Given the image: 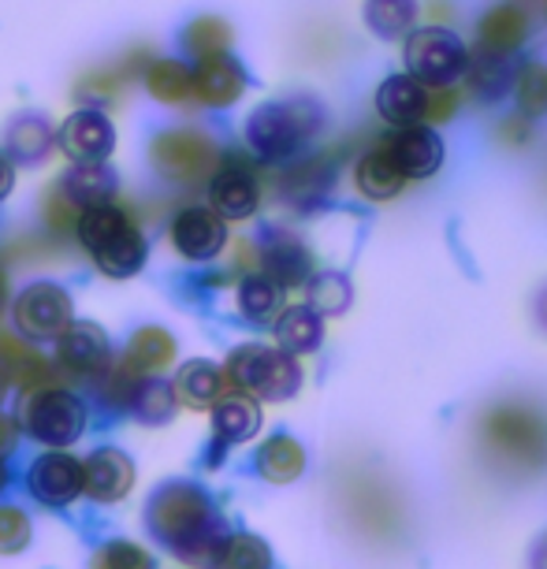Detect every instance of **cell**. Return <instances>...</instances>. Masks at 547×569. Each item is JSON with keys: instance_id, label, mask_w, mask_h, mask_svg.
Segmentation results:
<instances>
[{"instance_id": "1", "label": "cell", "mask_w": 547, "mask_h": 569, "mask_svg": "<svg viewBox=\"0 0 547 569\" xmlns=\"http://www.w3.org/2000/svg\"><path fill=\"white\" fill-rule=\"evenodd\" d=\"M146 525L171 555L195 569H212L228 543V525L212 507V499L190 480H171L149 499Z\"/></svg>"}, {"instance_id": "2", "label": "cell", "mask_w": 547, "mask_h": 569, "mask_svg": "<svg viewBox=\"0 0 547 569\" xmlns=\"http://www.w3.org/2000/svg\"><path fill=\"white\" fill-rule=\"evenodd\" d=\"M480 447L503 472L533 477L547 466V417L529 402H496L477 425Z\"/></svg>"}, {"instance_id": "3", "label": "cell", "mask_w": 547, "mask_h": 569, "mask_svg": "<svg viewBox=\"0 0 547 569\" xmlns=\"http://www.w3.org/2000/svg\"><path fill=\"white\" fill-rule=\"evenodd\" d=\"M328 123L325 109L314 98H284L265 101L246 116L242 138L246 149L265 160V164H291L295 157L306 153V146L320 134Z\"/></svg>"}, {"instance_id": "4", "label": "cell", "mask_w": 547, "mask_h": 569, "mask_svg": "<svg viewBox=\"0 0 547 569\" xmlns=\"http://www.w3.org/2000/svg\"><path fill=\"white\" fill-rule=\"evenodd\" d=\"M74 239H79V246L93 257V264H98L109 279L138 276L149 257V242H146L142 228H138L131 212L123 206H116V201H109V206L79 209Z\"/></svg>"}, {"instance_id": "5", "label": "cell", "mask_w": 547, "mask_h": 569, "mask_svg": "<svg viewBox=\"0 0 547 569\" xmlns=\"http://www.w3.org/2000/svg\"><path fill=\"white\" fill-rule=\"evenodd\" d=\"M223 380L231 391L250 395L257 402H287L302 388V365L280 347L246 342V347L231 350L228 365H223Z\"/></svg>"}, {"instance_id": "6", "label": "cell", "mask_w": 547, "mask_h": 569, "mask_svg": "<svg viewBox=\"0 0 547 569\" xmlns=\"http://www.w3.org/2000/svg\"><path fill=\"white\" fill-rule=\"evenodd\" d=\"M220 160L217 138L198 127H168L149 142V164L171 187H206Z\"/></svg>"}, {"instance_id": "7", "label": "cell", "mask_w": 547, "mask_h": 569, "mask_svg": "<svg viewBox=\"0 0 547 569\" xmlns=\"http://www.w3.org/2000/svg\"><path fill=\"white\" fill-rule=\"evenodd\" d=\"M19 425L34 443L49 450H68L86 432V406L79 395L63 391L57 383H46V388L27 391Z\"/></svg>"}, {"instance_id": "8", "label": "cell", "mask_w": 547, "mask_h": 569, "mask_svg": "<svg viewBox=\"0 0 547 569\" xmlns=\"http://www.w3.org/2000/svg\"><path fill=\"white\" fill-rule=\"evenodd\" d=\"M466 46L458 41V34H450L444 27H425V30H410L402 46V63L406 74L417 79L428 90H439V86H455L466 74Z\"/></svg>"}, {"instance_id": "9", "label": "cell", "mask_w": 547, "mask_h": 569, "mask_svg": "<svg viewBox=\"0 0 547 569\" xmlns=\"http://www.w3.org/2000/svg\"><path fill=\"white\" fill-rule=\"evenodd\" d=\"M74 320V302L60 283L34 279L12 302V325L30 342H52Z\"/></svg>"}, {"instance_id": "10", "label": "cell", "mask_w": 547, "mask_h": 569, "mask_svg": "<svg viewBox=\"0 0 547 569\" xmlns=\"http://www.w3.org/2000/svg\"><path fill=\"white\" fill-rule=\"evenodd\" d=\"M57 365L60 372L82 376V380H101L112 365V342L109 331L93 320H71L57 339Z\"/></svg>"}, {"instance_id": "11", "label": "cell", "mask_w": 547, "mask_h": 569, "mask_svg": "<svg viewBox=\"0 0 547 569\" xmlns=\"http://www.w3.org/2000/svg\"><path fill=\"white\" fill-rule=\"evenodd\" d=\"M209 209L223 220H250L261 206V182L242 157H223L206 182Z\"/></svg>"}, {"instance_id": "12", "label": "cell", "mask_w": 547, "mask_h": 569, "mask_svg": "<svg viewBox=\"0 0 547 569\" xmlns=\"http://www.w3.org/2000/svg\"><path fill=\"white\" fill-rule=\"evenodd\" d=\"M57 146L71 164H93V160H109L116 149V127L98 104H82L68 120L57 127Z\"/></svg>"}, {"instance_id": "13", "label": "cell", "mask_w": 547, "mask_h": 569, "mask_svg": "<svg viewBox=\"0 0 547 569\" xmlns=\"http://www.w3.org/2000/svg\"><path fill=\"white\" fill-rule=\"evenodd\" d=\"M168 239L171 250L187 257V261H212L228 246V220L220 212H212L209 206H187L171 217Z\"/></svg>"}, {"instance_id": "14", "label": "cell", "mask_w": 547, "mask_h": 569, "mask_svg": "<svg viewBox=\"0 0 547 569\" xmlns=\"http://www.w3.org/2000/svg\"><path fill=\"white\" fill-rule=\"evenodd\" d=\"M27 491L41 507H71L82 496V458L68 455V450H46L41 458L30 461Z\"/></svg>"}, {"instance_id": "15", "label": "cell", "mask_w": 547, "mask_h": 569, "mask_svg": "<svg viewBox=\"0 0 547 569\" xmlns=\"http://www.w3.org/2000/svg\"><path fill=\"white\" fill-rule=\"evenodd\" d=\"M257 268L276 287H306V279L314 276V253L295 231L268 228L257 242Z\"/></svg>"}, {"instance_id": "16", "label": "cell", "mask_w": 547, "mask_h": 569, "mask_svg": "<svg viewBox=\"0 0 547 569\" xmlns=\"http://www.w3.org/2000/svg\"><path fill=\"white\" fill-rule=\"evenodd\" d=\"M135 461L120 447H98L90 458L82 461V496H90L93 502H123L135 491Z\"/></svg>"}, {"instance_id": "17", "label": "cell", "mask_w": 547, "mask_h": 569, "mask_svg": "<svg viewBox=\"0 0 547 569\" xmlns=\"http://www.w3.org/2000/svg\"><path fill=\"white\" fill-rule=\"evenodd\" d=\"M384 146H388L402 179H428L444 168V138L425 123L399 127L391 138H384Z\"/></svg>"}, {"instance_id": "18", "label": "cell", "mask_w": 547, "mask_h": 569, "mask_svg": "<svg viewBox=\"0 0 547 569\" xmlns=\"http://www.w3.org/2000/svg\"><path fill=\"white\" fill-rule=\"evenodd\" d=\"M347 499H350V521L369 536V540H395L402 532V510H399V499L388 496L380 485L372 480H361V485H350L347 488Z\"/></svg>"}, {"instance_id": "19", "label": "cell", "mask_w": 547, "mask_h": 569, "mask_svg": "<svg viewBox=\"0 0 547 569\" xmlns=\"http://www.w3.org/2000/svg\"><path fill=\"white\" fill-rule=\"evenodd\" d=\"M57 149V127L41 112H19L4 127V153L12 164L41 168Z\"/></svg>"}, {"instance_id": "20", "label": "cell", "mask_w": 547, "mask_h": 569, "mask_svg": "<svg viewBox=\"0 0 547 569\" xmlns=\"http://www.w3.org/2000/svg\"><path fill=\"white\" fill-rule=\"evenodd\" d=\"M246 93V71L231 52L195 63V98L209 109H231Z\"/></svg>"}, {"instance_id": "21", "label": "cell", "mask_w": 547, "mask_h": 569, "mask_svg": "<svg viewBox=\"0 0 547 569\" xmlns=\"http://www.w3.org/2000/svg\"><path fill=\"white\" fill-rule=\"evenodd\" d=\"M336 187V164L328 157H295V164L287 168V176L280 179V198L291 209H317L328 198V190Z\"/></svg>"}, {"instance_id": "22", "label": "cell", "mask_w": 547, "mask_h": 569, "mask_svg": "<svg viewBox=\"0 0 547 569\" xmlns=\"http://www.w3.org/2000/svg\"><path fill=\"white\" fill-rule=\"evenodd\" d=\"M0 365H4L8 383H16V388H23V391L57 383V372H60V369H52V361L46 353H38L34 342L23 339L19 331H0Z\"/></svg>"}, {"instance_id": "23", "label": "cell", "mask_w": 547, "mask_h": 569, "mask_svg": "<svg viewBox=\"0 0 547 569\" xmlns=\"http://www.w3.org/2000/svg\"><path fill=\"white\" fill-rule=\"evenodd\" d=\"M377 112L380 120H388L391 127H414L425 123L428 112V86H421L410 74H391V79L380 82L377 90Z\"/></svg>"}, {"instance_id": "24", "label": "cell", "mask_w": 547, "mask_h": 569, "mask_svg": "<svg viewBox=\"0 0 547 569\" xmlns=\"http://www.w3.org/2000/svg\"><path fill=\"white\" fill-rule=\"evenodd\" d=\"M146 90L153 101L168 104V109H182V104H198L195 98V68L176 57H149L142 68Z\"/></svg>"}, {"instance_id": "25", "label": "cell", "mask_w": 547, "mask_h": 569, "mask_svg": "<svg viewBox=\"0 0 547 569\" xmlns=\"http://www.w3.org/2000/svg\"><path fill=\"white\" fill-rule=\"evenodd\" d=\"M261 428V406L257 399L242 391H228L223 399L212 406V439L217 447H239V443H250Z\"/></svg>"}, {"instance_id": "26", "label": "cell", "mask_w": 547, "mask_h": 569, "mask_svg": "<svg viewBox=\"0 0 547 569\" xmlns=\"http://www.w3.org/2000/svg\"><path fill=\"white\" fill-rule=\"evenodd\" d=\"M514 79H518V63H514V52L474 49L466 57V82H469V90H474L480 101L507 98V93L514 90Z\"/></svg>"}, {"instance_id": "27", "label": "cell", "mask_w": 547, "mask_h": 569, "mask_svg": "<svg viewBox=\"0 0 547 569\" xmlns=\"http://www.w3.org/2000/svg\"><path fill=\"white\" fill-rule=\"evenodd\" d=\"M149 60L146 49H131L120 63L112 68H101V71H90L86 79L74 86V98L86 101V104H109V101H120L127 90H131L135 74H142Z\"/></svg>"}, {"instance_id": "28", "label": "cell", "mask_w": 547, "mask_h": 569, "mask_svg": "<svg viewBox=\"0 0 547 569\" xmlns=\"http://www.w3.org/2000/svg\"><path fill=\"white\" fill-rule=\"evenodd\" d=\"M354 187H358V194L369 198V201H391V198L402 194L406 179H402V171L395 168L388 146L377 142V146H369L358 157V168H354Z\"/></svg>"}, {"instance_id": "29", "label": "cell", "mask_w": 547, "mask_h": 569, "mask_svg": "<svg viewBox=\"0 0 547 569\" xmlns=\"http://www.w3.org/2000/svg\"><path fill=\"white\" fill-rule=\"evenodd\" d=\"M176 399L187 406V410H212L223 395H228V380H223V369L206 358L187 361L176 376Z\"/></svg>"}, {"instance_id": "30", "label": "cell", "mask_w": 547, "mask_h": 569, "mask_svg": "<svg viewBox=\"0 0 547 569\" xmlns=\"http://www.w3.org/2000/svg\"><path fill=\"white\" fill-rule=\"evenodd\" d=\"M60 187L79 209L109 206V201H116V194H120V179H116V171L105 164V160H93V164H71L60 176Z\"/></svg>"}, {"instance_id": "31", "label": "cell", "mask_w": 547, "mask_h": 569, "mask_svg": "<svg viewBox=\"0 0 547 569\" xmlns=\"http://www.w3.org/2000/svg\"><path fill=\"white\" fill-rule=\"evenodd\" d=\"M171 361H176V339H171V331L157 325L138 328L120 358L123 369L135 376H160Z\"/></svg>"}, {"instance_id": "32", "label": "cell", "mask_w": 547, "mask_h": 569, "mask_svg": "<svg viewBox=\"0 0 547 569\" xmlns=\"http://www.w3.org/2000/svg\"><path fill=\"white\" fill-rule=\"evenodd\" d=\"M325 342V320L309 306H287L276 313V347L302 358V353L320 350Z\"/></svg>"}, {"instance_id": "33", "label": "cell", "mask_w": 547, "mask_h": 569, "mask_svg": "<svg viewBox=\"0 0 547 569\" xmlns=\"http://www.w3.org/2000/svg\"><path fill=\"white\" fill-rule=\"evenodd\" d=\"M529 34V16L518 4H496L488 8L485 19L477 23V49L488 52H514Z\"/></svg>"}, {"instance_id": "34", "label": "cell", "mask_w": 547, "mask_h": 569, "mask_svg": "<svg viewBox=\"0 0 547 569\" xmlns=\"http://www.w3.org/2000/svg\"><path fill=\"white\" fill-rule=\"evenodd\" d=\"M176 406H179L176 388L160 380V376H138V380L131 383V391H127V399H123V410L131 417H138V421H146V425L171 421Z\"/></svg>"}, {"instance_id": "35", "label": "cell", "mask_w": 547, "mask_h": 569, "mask_svg": "<svg viewBox=\"0 0 547 569\" xmlns=\"http://www.w3.org/2000/svg\"><path fill=\"white\" fill-rule=\"evenodd\" d=\"M257 472L268 485H291L306 472V447L295 436H272L257 450Z\"/></svg>"}, {"instance_id": "36", "label": "cell", "mask_w": 547, "mask_h": 569, "mask_svg": "<svg viewBox=\"0 0 547 569\" xmlns=\"http://www.w3.org/2000/svg\"><path fill=\"white\" fill-rule=\"evenodd\" d=\"M231 27L223 23L220 16H198V19H190L187 27H182V34H179V46L182 52H187L190 60H209V57H220V52H231Z\"/></svg>"}, {"instance_id": "37", "label": "cell", "mask_w": 547, "mask_h": 569, "mask_svg": "<svg viewBox=\"0 0 547 569\" xmlns=\"http://www.w3.org/2000/svg\"><path fill=\"white\" fill-rule=\"evenodd\" d=\"M280 291L265 272H246L239 283V313L250 320V325H272L276 313H280Z\"/></svg>"}, {"instance_id": "38", "label": "cell", "mask_w": 547, "mask_h": 569, "mask_svg": "<svg viewBox=\"0 0 547 569\" xmlns=\"http://www.w3.org/2000/svg\"><path fill=\"white\" fill-rule=\"evenodd\" d=\"M417 23V0H365V27L377 38H402Z\"/></svg>"}, {"instance_id": "39", "label": "cell", "mask_w": 547, "mask_h": 569, "mask_svg": "<svg viewBox=\"0 0 547 569\" xmlns=\"http://www.w3.org/2000/svg\"><path fill=\"white\" fill-rule=\"evenodd\" d=\"M306 291H309V309L320 317L347 313L354 302V287L342 272H314L306 279Z\"/></svg>"}, {"instance_id": "40", "label": "cell", "mask_w": 547, "mask_h": 569, "mask_svg": "<svg viewBox=\"0 0 547 569\" xmlns=\"http://www.w3.org/2000/svg\"><path fill=\"white\" fill-rule=\"evenodd\" d=\"M212 569H272V551H268V543L261 536L235 532L228 536V543H223V551Z\"/></svg>"}, {"instance_id": "41", "label": "cell", "mask_w": 547, "mask_h": 569, "mask_svg": "<svg viewBox=\"0 0 547 569\" xmlns=\"http://www.w3.org/2000/svg\"><path fill=\"white\" fill-rule=\"evenodd\" d=\"M514 90H518L521 116H544L547 112V68L544 63H525V68H518Z\"/></svg>"}, {"instance_id": "42", "label": "cell", "mask_w": 547, "mask_h": 569, "mask_svg": "<svg viewBox=\"0 0 547 569\" xmlns=\"http://www.w3.org/2000/svg\"><path fill=\"white\" fill-rule=\"evenodd\" d=\"M90 569H157V562L146 547H138L131 540H112L93 555Z\"/></svg>"}, {"instance_id": "43", "label": "cell", "mask_w": 547, "mask_h": 569, "mask_svg": "<svg viewBox=\"0 0 547 569\" xmlns=\"http://www.w3.org/2000/svg\"><path fill=\"white\" fill-rule=\"evenodd\" d=\"M41 220H46V228L52 234H74V220H79V206L63 194L60 179L52 182L46 190V198H41Z\"/></svg>"}, {"instance_id": "44", "label": "cell", "mask_w": 547, "mask_h": 569, "mask_svg": "<svg viewBox=\"0 0 547 569\" xmlns=\"http://www.w3.org/2000/svg\"><path fill=\"white\" fill-rule=\"evenodd\" d=\"M30 543V518L23 507H0V555H19Z\"/></svg>"}, {"instance_id": "45", "label": "cell", "mask_w": 547, "mask_h": 569, "mask_svg": "<svg viewBox=\"0 0 547 569\" xmlns=\"http://www.w3.org/2000/svg\"><path fill=\"white\" fill-rule=\"evenodd\" d=\"M458 104H463V98H458L455 86H439V90H428L425 123H444V120H450V116L458 112Z\"/></svg>"}, {"instance_id": "46", "label": "cell", "mask_w": 547, "mask_h": 569, "mask_svg": "<svg viewBox=\"0 0 547 569\" xmlns=\"http://www.w3.org/2000/svg\"><path fill=\"white\" fill-rule=\"evenodd\" d=\"M19 443V421L16 417H8V413H0V455H12Z\"/></svg>"}, {"instance_id": "47", "label": "cell", "mask_w": 547, "mask_h": 569, "mask_svg": "<svg viewBox=\"0 0 547 569\" xmlns=\"http://www.w3.org/2000/svg\"><path fill=\"white\" fill-rule=\"evenodd\" d=\"M16 190V164L8 160V153L0 149V201H8Z\"/></svg>"}, {"instance_id": "48", "label": "cell", "mask_w": 547, "mask_h": 569, "mask_svg": "<svg viewBox=\"0 0 547 569\" xmlns=\"http://www.w3.org/2000/svg\"><path fill=\"white\" fill-rule=\"evenodd\" d=\"M533 569H547V536L540 543H536V551H533Z\"/></svg>"}, {"instance_id": "49", "label": "cell", "mask_w": 547, "mask_h": 569, "mask_svg": "<svg viewBox=\"0 0 547 569\" xmlns=\"http://www.w3.org/2000/svg\"><path fill=\"white\" fill-rule=\"evenodd\" d=\"M8 485H12V469H8V458L0 455V491H4Z\"/></svg>"}, {"instance_id": "50", "label": "cell", "mask_w": 547, "mask_h": 569, "mask_svg": "<svg viewBox=\"0 0 547 569\" xmlns=\"http://www.w3.org/2000/svg\"><path fill=\"white\" fill-rule=\"evenodd\" d=\"M8 306V272L0 268V309Z\"/></svg>"}, {"instance_id": "51", "label": "cell", "mask_w": 547, "mask_h": 569, "mask_svg": "<svg viewBox=\"0 0 547 569\" xmlns=\"http://www.w3.org/2000/svg\"><path fill=\"white\" fill-rule=\"evenodd\" d=\"M536 317H540V325L547 328V291L540 295V302H536Z\"/></svg>"}, {"instance_id": "52", "label": "cell", "mask_w": 547, "mask_h": 569, "mask_svg": "<svg viewBox=\"0 0 547 569\" xmlns=\"http://www.w3.org/2000/svg\"><path fill=\"white\" fill-rule=\"evenodd\" d=\"M4 391H8V376H4V369H0V399H4Z\"/></svg>"}]
</instances>
